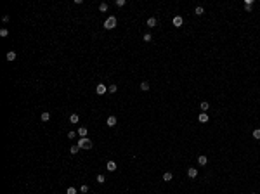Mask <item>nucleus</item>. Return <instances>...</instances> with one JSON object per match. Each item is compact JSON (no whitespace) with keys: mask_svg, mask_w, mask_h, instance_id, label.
<instances>
[{"mask_svg":"<svg viewBox=\"0 0 260 194\" xmlns=\"http://www.w3.org/2000/svg\"><path fill=\"white\" fill-rule=\"evenodd\" d=\"M199 108H201V111H203V113H206V111H208V108H210V104H208L206 101H203V102L199 104Z\"/></svg>","mask_w":260,"mask_h":194,"instance_id":"nucleus-15","label":"nucleus"},{"mask_svg":"<svg viewBox=\"0 0 260 194\" xmlns=\"http://www.w3.org/2000/svg\"><path fill=\"white\" fill-rule=\"evenodd\" d=\"M172 178H173V175L170 171H165V173H163V180H165V182H170Z\"/></svg>","mask_w":260,"mask_h":194,"instance_id":"nucleus-14","label":"nucleus"},{"mask_svg":"<svg viewBox=\"0 0 260 194\" xmlns=\"http://www.w3.org/2000/svg\"><path fill=\"white\" fill-rule=\"evenodd\" d=\"M187 177L189 178H196L198 177V170L194 168V166H191L189 170H187Z\"/></svg>","mask_w":260,"mask_h":194,"instance_id":"nucleus-5","label":"nucleus"},{"mask_svg":"<svg viewBox=\"0 0 260 194\" xmlns=\"http://www.w3.org/2000/svg\"><path fill=\"white\" fill-rule=\"evenodd\" d=\"M76 133H78V137H87V133H88V128H87V126H80Z\"/></svg>","mask_w":260,"mask_h":194,"instance_id":"nucleus-7","label":"nucleus"},{"mask_svg":"<svg viewBox=\"0 0 260 194\" xmlns=\"http://www.w3.org/2000/svg\"><path fill=\"white\" fill-rule=\"evenodd\" d=\"M49 120H50V113H49V111H43V113H42V121H49Z\"/></svg>","mask_w":260,"mask_h":194,"instance_id":"nucleus-18","label":"nucleus"},{"mask_svg":"<svg viewBox=\"0 0 260 194\" xmlns=\"http://www.w3.org/2000/svg\"><path fill=\"white\" fill-rule=\"evenodd\" d=\"M140 90H144V92L149 90V81H140Z\"/></svg>","mask_w":260,"mask_h":194,"instance_id":"nucleus-17","label":"nucleus"},{"mask_svg":"<svg viewBox=\"0 0 260 194\" xmlns=\"http://www.w3.org/2000/svg\"><path fill=\"white\" fill-rule=\"evenodd\" d=\"M253 139H260V128L253 130Z\"/></svg>","mask_w":260,"mask_h":194,"instance_id":"nucleus-27","label":"nucleus"},{"mask_svg":"<svg viewBox=\"0 0 260 194\" xmlns=\"http://www.w3.org/2000/svg\"><path fill=\"white\" fill-rule=\"evenodd\" d=\"M95 180H97V184H104V182H106V177H104L102 173H99V175H97V178H95Z\"/></svg>","mask_w":260,"mask_h":194,"instance_id":"nucleus-20","label":"nucleus"},{"mask_svg":"<svg viewBox=\"0 0 260 194\" xmlns=\"http://www.w3.org/2000/svg\"><path fill=\"white\" fill-rule=\"evenodd\" d=\"M7 35H9V29H7V28L0 29V36H7Z\"/></svg>","mask_w":260,"mask_h":194,"instance_id":"nucleus-24","label":"nucleus"},{"mask_svg":"<svg viewBox=\"0 0 260 194\" xmlns=\"http://www.w3.org/2000/svg\"><path fill=\"white\" fill-rule=\"evenodd\" d=\"M116 121H118V120H116V116H108L106 123H108V126H111V128H113V126H116Z\"/></svg>","mask_w":260,"mask_h":194,"instance_id":"nucleus-6","label":"nucleus"},{"mask_svg":"<svg viewBox=\"0 0 260 194\" xmlns=\"http://www.w3.org/2000/svg\"><path fill=\"white\" fill-rule=\"evenodd\" d=\"M78 191H76L75 187H68V191H66V194H76Z\"/></svg>","mask_w":260,"mask_h":194,"instance_id":"nucleus-26","label":"nucleus"},{"mask_svg":"<svg viewBox=\"0 0 260 194\" xmlns=\"http://www.w3.org/2000/svg\"><path fill=\"white\" fill-rule=\"evenodd\" d=\"M69 121H71V123H78V121H80V116H78V114H71V116H69Z\"/></svg>","mask_w":260,"mask_h":194,"instance_id":"nucleus-19","label":"nucleus"},{"mask_svg":"<svg viewBox=\"0 0 260 194\" xmlns=\"http://www.w3.org/2000/svg\"><path fill=\"white\" fill-rule=\"evenodd\" d=\"M2 19H4V23H9V21H11V17L7 16V14H5V16H4V17H2Z\"/></svg>","mask_w":260,"mask_h":194,"instance_id":"nucleus-31","label":"nucleus"},{"mask_svg":"<svg viewBox=\"0 0 260 194\" xmlns=\"http://www.w3.org/2000/svg\"><path fill=\"white\" fill-rule=\"evenodd\" d=\"M108 90H109V92H111V94H115V92H116V90H118V87H116V85H115V83H113V85H109V87H108Z\"/></svg>","mask_w":260,"mask_h":194,"instance_id":"nucleus-23","label":"nucleus"},{"mask_svg":"<svg viewBox=\"0 0 260 194\" xmlns=\"http://www.w3.org/2000/svg\"><path fill=\"white\" fill-rule=\"evenodd\" d=\"M194 14H196V16H203V14H205V9H203L201 5H198L196 9H194Z\"/></svg>","mask_w":260,"mask_h":194,"instance_id":"nucleus-16","label":"nucleus"},{"mask_svg":"<svg viewBox=\"0 0 260 194\" xmlns=\"http://www.w3.org/2000/svg\"><path fill=\"white\" fill-rule=\"evenodd\" d=\"M99 11H101V12H106V11H108V4H106V2H102V4L99 5Z\"/></svg>","mask_w":260,"mask_h":194,"instance_id":"nucleus-21","label":"nucleus"},{"mask_svg":"<svg viewBox=\"0 0 260 194\" xmlns=\"http://www.w3.org/2000/svg\"><path fill=\"white\" fill-rule=\"evenodd\" d=\"M125 4H127L125 0H116V5H118V7H123V5H125Z\"/></svg>","mask_w":260,"mask_h":194,"instance_id":"nucleus-29","label":"nucleus"},{"mask_svg":"<svg viewBox=\"0 0 260 194\" xmlns=\"http://www.w3.org/2000/svg\"><path fill=\"white\" fill-rule=\"evenodd\" d=\"M5 59H7V61H9V63H11V61H14V59H16V52H14V50H11V52H7V56H5Z\"/></svg>","mask_w":260,"mask_h":194,"instance_id":"nucleus-12","label":"nucleus"},{"mask_svg":"<svg viewBox=\"0 0 260 194\" xmlns=\"http://www.w3.org/2000/svg\"><path fill=\"white\" fill-rule=\"evenodd\" d=\"M78 151H80V147H78V146H71V149H69V154H76Z\"/></svg>","mask_w":260,"mask_h":194,"instance_id":"nucleus-22","label":"nucleus"},{"mask_svg":"<svg viewBox=\"0 0 260 194\" xmlns=\"http://www.w3.org/2000/svg\"><path fill=\"white\" fill-rule=\"evenodd\" d=\"M80 192H83V194L88 192V185H85V184H83V185H80Z\"/></svg>","mask_w":260,"mask_h":194,"instance_id":"nucleus-25","label":"nucleus"},{"mask_svg":"<svg viewBox=\"0 0 260 194\" xmlns=\"http://www.w3.org/2000/svg\"><path fill=\"white\" fill-rule=\"evenodd\" d=\"M198 163H199L201 166H205V165L208 163V158L205 156V154H201V156H198Z\"/></svg>","mask_w":260,"mask_h":194,"instance_id":"nucleus-10","label":"nucleus"},{"mask_svg":"<svg viewBox=\"0 0 260 194\" xmlns=\"http://www.w3.org/2000/svg\"><path fill=\"white\" fill-rule=\"evenodd\" d=\"M146 23H147V26H149V28H154L158 21H156V17H149V19H147Z\"/></svg>","mask_w":260,"mask_h":194,"instance_id":"nucleus-13","label":"nucleus"},{"mask_svg":"<svg viewBox=\"0 0 260 194\" xmlns=\"http://www.w3.org/2000/svg\"><path fill=\"white\" fill-rule=\"evenodd\" d=\"M116 24H118L116 17L115 16H109L106 21H104V28H106V29H113V28H116Z\"/></svg>","mask_w":260,"mask_h":194,"instance_id":"nucleus-2","label":"nucleus"},{"mask_svg":"<svg viewBox=\"0 0 260 194\" xmlns=\"http://www.w3.org/2000/svg\"><path fill=\"white\" fill-rule=\"evenodd\" d=\"M142 38H144V42H151V38H153V36H151V33H146Z\"/></svg>","mask_w":260,"mask_h":194,"instance_id":"nucleus-28","label":"nucleus"},{"mask_svg":"<svg viewBox=\"0 0 260 194\" xmlns=\"http://www.w3.org/2000/svg\"><path fill=\"white\" fill-rule=\"evenodd\" d=\"M95 92H97L99 95H102V94H106V92H108V87L104 85V83H97V87H95Z\"/></svg>","mask_w":260,"mask_h":194,"instance_id":"nucleus-3","label":"nucleus"},{"mask_svg":"<svg viewBox=\"0 0 260 194\" xmlns=\"http://www.w3.org/2000/svg\"><path fill=\"white\" fill-rule=\"evenodd\" d=\"M198 120L201 121V123H208V120H210V116H208L206 113H199V116H198Z\"/></svg>","mask_w":260,"mask_h":194,"instance_id":"nucleus-8","label":"nucleus"},{"mask_svg":"<svg viewBox=\"0 0 260 194\" xmlns=\"http://www.w3.org/2000/svg\"><path fill=\"white\" fill-rule=\"evenodd\" d=\"M172 23H173V26H177V28H180V26H182V23H184V19H182L180 16H175V17L172 19Z\"/></svg>","mask_w":260,"mask_h":194,"instance_id":"nucleus-4","label":"nucleus"},{"mask_svg":"<svg viewBox=\"0 0 260 194\" xmlns=\"http://www.w3.org/2000/svg\"><path fill=\"white\" fill-rule=\"evenodd\" d=\"M106 168H108V171H115L116 170V163H115V161H108Z\"/></svg>","mask_w":260,"mask_h":194,"instance_id":"nucleus-11","label":"nucleus"},{"mask_svg":"<svg viewBox=\"0 0 260 194\" xmlns=\"http://www.w3.org/2000/svg\"><path fill=\"white\" fill-rule=\"evenodd\" d=\"M251 7H253V0H244V11L251 12Z\"/></svg>","mask_w":260,"mask_h":194,"instance_id":"nucleus-9","label":"nucleus"},{"mask_svg":"<svg viewBox=\"0 0 260 194\" xmlns=\"http://www.w3.org/2000/svg\"><path fill=\"white\" fill-rule=\"evenodd\" d=\"M80 149H92V140L87 137H80L78 139V144H76Z\"/></svg>","mask_w":260,"mask_h":194,"instance_id":"nucleus-1","label":"nucleus"},{"mask_svg":"<svg viewBox=\"0 0 260 194\" xmlns=\"http://www.w3.org/2000/svg\"><path fill=\"white\" fill-rule=\"evenodd\" d=\"M76 135H78V133H76V132H69V133H68V139H75Z\"/></svg>","mask_w":260,"mask_h":194,"instance_id":"nucleus-30","label":"nucleus"}]
</instances>
